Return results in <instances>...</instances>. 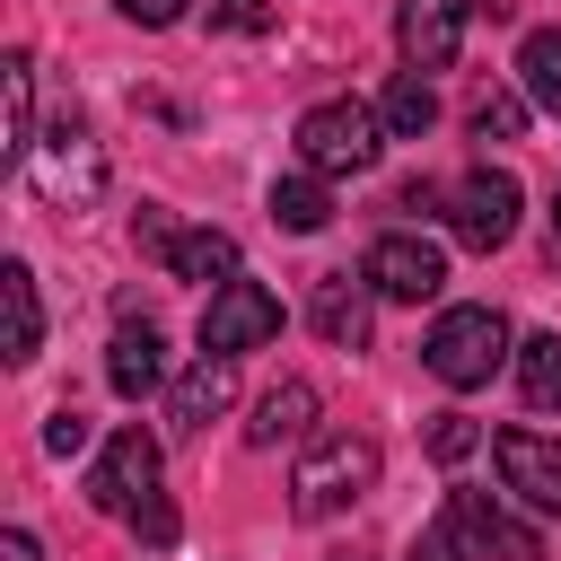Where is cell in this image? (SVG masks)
<instances>
[{
	"instance_id": "13",
	"label": "cell",
	"mask_w": 561,
	"mask_h": 561,
	"mask_svg": "<svg viewBox=\"0 0 561 561\" xmlns=\"http://www.w3.org/2000/svg\"><path fill=\"white\" fill-rule=\"evenodd\" d=\"M228 403H237V359H210V351H202V359H193V368L175 377V394H167V412H175L184 430H202V421H219Z\"/></svg>"
},
{
	"instance_id": "23",
	"label": "cell",
	"mask_w": 561,
	"mask_h": 561,
	"mask_svg": "<svg viewBox=\"0 0 561 561\" xmlns=\"http://www.w3.org/2000/svg\"><path fill=\"white\" fill-rule=\"evenodd\" d=\"M473 447H482V430H473L465 412H438V421H430V456H438V465H465Z\"/></svg>"
},
{
	"instance_id": "4",
	"label": "cell",
	"mask_w": 561,
	"mask_h": 561,
	"mask_svg": "<svg viewBox=\"0 0 561 561\" xmlns=\"http://www.w3.org/2000/svg\"><path fill=\"white\" fill-rule=\"evenodd\" d=\"M272 333H280V298L263 280H219L210 289V307H202V351L210 359H237V351H254Z\"/></svg>"
},
{
	"instance_id": "22",
	"label": "cell",
	"mask_w": 561,
	"mask_h": 561,
	"mask_svg": "<svg viewBox=\"0 0 561 561\" xmlns=\"http://www.w3.org/2000/svg\"><path fill=\"white\" fill-rule=\"evenodd\" d=\"M517 79H526V96H535L543 114H561V35H552V26H535V35L517 44Z\"/></svg>"
},
{
	"instance_id": "5",
	"label": "cell",
	"mask_w": 561,
	"mask_h": 561,
	"mask_svg": "<svg viewBox=\"0 0 561 561\" xmlns=\"http://www.w3.org/2000/svg\"><path fill=\"white\" fill-rule=\"evenodd\" d=\"M359 280L377 289V298H403V307H421V298H438L447 289V254L430 245V237H377L368 245V263H359Z\"/></svg>"
},
{
	"instance_id": "6",
	"label": "cell",
	"mask_w": 561,
	"mask_h": 561,
	"mask_svg": "<svg viewBox=\"0 0 561 561\" xmlns=\"http://www.w3.org/2000/svg\"><path fill=\"white\" fill-rule=\"evenodd\" d=\"M447 228H456V245H473V254L508 245V237H517V175H500V167H473V175L456 184V210H447Z\"/></svg>"
},
{
	"instance_id": "20",
	"label": "cell",
	"mask_w": 561,
	"mask_h": 561,
	"mask_svg": "<svg viewBox=\"0 0 561 561\" xmlns=\"http://www.w3.org/2000/svg\"><path fill=\"white\" fill-rule=\"evenodd\" d=\"M272 219H280L289 237H316V228L333 219V193H324V175H280V184H272Z\"/></svg>"
},
{
	"instance_id": "11",
	"label": "cell",
	"mask_w": 561,
	"mask_h": 561,
	"mask_svg": "<svg viewBox=\"0 0 561 561\" xmlns=\"http://www.w3.org/2000/svg\"><path fill=\"white\" fill-rule=\"evenodd\" d=\"M96 184H105V158L88 149L79 114H61V123H53V158H44V193H53V202H96Z\"/></svg>"
},
{
	"instance_id": "25",
	"label": "cell",
	"mask_w": 561,
	"mask_h": 561,
	"mask_svg": "<svg viewBox=\"0 0 561 561\" xmlns=\"http://www.w3.org/2000/svg\"><path fill=\"white\" fill-rule=\"evenodd\" d=\"M210 26H228V35H263V26H272V0H210Z\"/></svg>"
},
{
	"instance_id": "8",
	"label": "cell",
	"mask_w": 561,
	"mask_h": 561,
	"mask_svg": "<svg viewBox=\"0 0 561 561\" xmlns=\"http://www.w3.org/2000/svg\"><path fill=\"white\" fill-rule=\"evenodd\" d=\"M447 535L473 543V552H500V561H543V535L517 526L508 508H491L482 491H447Z\"/></svg>"
},
{
	"instance_id": "15",
	"label": "cell",
	"mask_w": 561,
	"mask_h": 561,
	"mask_svg": "<svg viewBox=\"0 0 561 561\" xmlns=\"http://www.w3.org/2000/svg\"><path fill=\"white\" fill-rule=\"evenodd\" d=\"M307 421H316V386H307V377H280V386L254 403L245 438H254V447H280V438H307Z\"/></svg>"
},
{
	"instance_id": "21",
	"label": "cell",
	"mask_w": 561,
	"mask_h": 561,
	"mask_svg": "<svg viewBox=\"0 0 561 561\" xmlns=\"http://www.w3.org/2000/svg\"><path fill=\"white\" fill-rule=\"evenodd\" d=\"M517 386L535 412H561V333H526L517 342Z\"/></svg>"
},
{
	"instance_id": "27",
	"label": "cell",
	"mask_w": 561,
	"mask_h": 561,
	"mask_svg": "<svg viewBox=\"0 0 561 561\" xmlns=\"http://www.w3.org/2000/svg\"><path fill=\"white\" fill-rule=\"evenodd\" d=\"M44 447H53V456H79V447H88V421H79V412H53V421H44Z\"/></svg>"
},
{
	"instance_id": "12",
	"label": "cell",
	"mask_w": 561,
	"mask_h": 561,
	"mask_svg": "<svg viewBox=\"0 0 561 561\" xmlns=\"http://www.w3.org/2000/svg\"><path fill=\"white\" fill-rule=\"evenodd\" d=\"M307 316H316V333H324L333 351H359V342H368V280H351V272H324Z\"/></svg>"
},
{
	"instance_id": "26",
	"label": "cell",
	"mask_w": 561,
	"mask_h": 561,
	"mask_svg": "<svg viewBox=\"0 0 561 561\" xmlns=\"http://www.w3.org/2000/svg\"><path fill=\"white\" fill-rule=\"evenodd\" d=\"M131 245L167 263V245H175V219H167V210H131Z\"/></svg>"
},
{
	"instance_id": "1",
	"label": "cell",
	"mask_w": 561,
	"mask_h": 561,
	"mask_svg": "<svg viewBox=\"0 0 561 561\" xmlns=\"http://www.w3.org/2000/svg\"><path fill=\"white\" fill-rule=\"evenodd\" d=\"M421 359H430V377H438V386L473 394V386H491V377L517 359V351H508V316H500V307H447V316L430 324Z\"/></svg>"
},
{
	"instance_id": "24",
	"label": "cell",
	"mask_w": 561,
	"mask_h": 561,
	"mask_svg": "<svg viewBox=\"0 0 561 561\" xmlns=\"http://www.w3.org/2000/svg\"><path fill=\"white\" fill-rule=\"evenodd\" d=\"M517 123H526V96H508V88H491V96L473 105V131H482V140H508Z\"/></svg>"
},
{
	"instance_id": "30",
	"label": "cell",
	"mask_w": 561,
	"mask_h": 561,
	"mask_svg": "<svg viewBox=\"0 0 561 561\" xmlns=\"http://www.w3.org/2000/svg\"><path fill=\"white\" fill-rule=\"evenodd\" d=\"M0 561H35V535H26V526H9V535H0Z\"/></svg>"
},
{
	"instance_id": "29",
	"label": "cell",
	"mask_w": 561,
	"mask_h": 561,
	"mask_svg": "<svg viewBox=\"0 0 561 561\" xmlns=\"http://www.w3.org/2000/svg\"><path fill=\"white\" fill-rule=\"evenodd\" d=\"M114 9H123L131 26H175V18H184V0H114Z\"/></svg>"
},
{
	"instance_id": "10",
	"label": "cell",
	"mask_w": 561,
	"mask_h": 561,
	"mask_svg": "<svg viewBox=\"0 0 561 561\" xmlns=\"http://www.w3.org/2000/svg\"><path fill=\"white\" fill-rule=\"evenodd\" d=\"M491 456H500V482H508L526 508H561V438H543V430H500Z\"/></svg>"
},
{
	"instance_id": "28",
	"label": "cell",
	"mask_w": 561,
	"mask_h": 561,
	"mask_svg": "<svg viewBox=\"0 0 561 561\" xmlns=\"http://www.w3.org/2000/svg\"><path fill=\"white\" fill-rule=\"evenodd\" d=\"M131 526H140V535H149V543H175V508H167V500H158V491H149V500H140V508H131Z\"/></svg>"
},
{
	"instance_id": "9",
	"label": "cell",
	"mask_w": 561,
	"mask_h": 561,
	"mask_svg": "<svg viewBox=\"0 0 561 561\" xmlns=\"http://www.w3.org/2000/svg\"><path fill=\"white\" fill-rule=\"evenodd\" d=\"M473 9H482V0H403V18H394L403 61H412V70H447L456 44H465V26H473Z\"/></svg>"
},
{
	"instance_id": "14",
	"label": "cell",
	"mask_w": 561,
	"mask_h": 561,
	"mask_svg": "<svg viewBox=\"0 0 561 561\" xmlns=\"http://www.w3.org/2000/svg\"><path fill=\"white\" fill-rule=\"evenodd\" d=\"M158 377H167V342H158V324H123V333H114V351H105V386L140 403Z\"/></svg>"
},
{
	"instance_id": "3",
	"label": "cell",
	"mask_w": 561,
	"mask_h": 561,
	"mask_svg": "<svg viewBox=\"0 0 561 561\" xmlns=\"http://www.w3.org/2000/svg\"><path fill=\"white\" fill-rule=\"evenodd\" d=\"M368 482H377V438L333 430V438L307 447V465L289 473V508H298V517H333V508H351Z\"/></svg>"
},
{
	"instance_id": "18",
	"label": "cell",
	"mask_w": 561,
	"mask_h": 561,
	"mask_svg": "<svg viewBox=\"0 0 561 561\" xmlns=\"http://www.w3.org/2000/svg\"><path fill=\"white\" fill-rule=\"evenodd\" d=\"M377 123H386L394 140H421V131L438 123V96H430V79H421V70L386 79V96H377Z\"/></svg>"
},
{
	"instance_id": "17",
	"label": "cell",
	"mask_w": 561,
	"mask_h": 561,
	"mask_svg": "<svg viewBox=\"0 0 561 561\" xmlns=\"http://www.w3.org/2000/svg\"><path fill=\"white\" fill-rule=\"evenodd\" d=\"M0 307H9V359L26 368L35 342H44V307H35V272L26 263H0Z\"/></svg>"
},
{
	"instance_id": "19",
	"label": "cell",
	"mask_w": 561,
	"mask_h": 561,
	"mask_svg": "<svg viewBox=\"0 0 561 561\" xmlns=\"http://www.w3.org/2000/svg\"><path fill=\"white\" fill-rule=\"evenodd\" d=\"M0 96H9V131H0V149L26 158V149H35V61H26V53L0 61Z\"/></svg>"
},
{
	"instance_id": "2",
	"label": "cell",
	"mask_w": 561,
	"mask_h": 561,
	"mask_svg": "<svg viewBox=\"0 0 561 561\" xmlns=\"http://www.w3.org/2000/svg\"><path fill=\"white\" fill-rule=\"evenodd\" d=\"M377 140H386L377 105L324 96V105L298 114V158H307V175H368V167H377Z\"/></svg>"
},
{
	"instance_id": "7",
	"label": "cell",
	"mask_w": 561,
	"mask_h": 561,
	"mask_svg": "<svg viewBox=\"0 0 561 561\" xmlns=\"http://www.w3.org/2000/svg\"><path fill=\"white\" fill-rule=\"evenodd\" d=\"M149 491H158V438L149 430H114L105 456H96V473H88V500L114 508V517H131Z\"/></svg>"
},
{
	"instance_id": "16",
	"label": "cell",
	"mask_w": 561,
	"mask_h": 561,
	"mask_svg": "<svg viewBox=\"0 0 561 561\" xmlns=\"http://www.w3.org/2000/svg\"><path fill=\"white\" fill-rule=\"evenodd\" d=\"M167 272H175V280H237V237H228V228H175Z\"/></svg>"
},
{
	"instance_id": "31",
	"label": "cell",
	"mask_w": 561,
	"mask_h": 561,
	"mask_svg": "<svg viewBox=\"0 0 561 561\" xmlns=\"http://www.w3.org/2000/svg\"><path fill=\"white\" fill-rule=\"evenodd\" d=\"M552 237H561V193H552Z\"/></svg>"
}]
</instances>
